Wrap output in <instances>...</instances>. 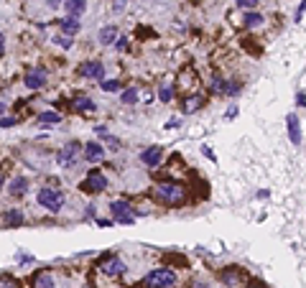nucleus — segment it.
<instances>
[{"mask_svg": "<svg viewBox=\"0 0 306 288\" xmlns=\"http://www.w3.org/2000/svg\"><path fill=\"white\" fill-rule=\"evenodd\" d=\"M79 153H84L82 143H79V140H69V143H67L59 153H56V163H59L62 168H74V166H77Z\"/></svg>", "mask_w": 306, "mask_h": 288, "instance_id": "obj_4", "label": "nucleus"}, {"mask_svg": "<svg viewBox=\"0 0 306 288\" xmlns=\"http://www.w3.org/2000/svg\"><path fill=\"white\" fill-rule=\"evenodd\" d=\"M8 191H11V196H13V199H21V196L28 191V179H26V176H16V179L11 181Z\"/></svg>", "mask_w": 306, "mask_h": 288, "instance_id": "obj_14", "label": "nucleus"}, {"mask_svg": "<svg viewBox=\"0 0 306 288\" xmlns=\"http://www.w3.org/2000/svg\"><path fill=\"white\" fill-rule=\"evenodd\" d=\"M202 107V97H189L187 102H184V112H194V110H199Z\"/></svg>", "mask_w": 306, "mask_h": 288, "instance_id": "obj_25", "label": "nucleus"}, {"mask_svg": "<svg viewBox=\"0 0 306 288\" xmlns=\"http://www.w3.org/2000/svg\"><path fill=\"white\" fill-rule=\"evenodd\" d=\"M143 285L145 288H171V285H176V273L169 268H156L145 275Z\"/></svg>", "mask_w": 306, "mask_h": 288, "instance_id": "obj_2", "label": "nucleus"}, {"mask_svg": "<svg viewBox=\"0 0 306 288\" xmlns=\"http://www.w3.org/2000/svg\"><path fill=\"white\" fill-rule=\"evenodd\" d=\"M59 28H62V34H64V36H72V39H74V34H79L82 23H79V18L67 16L64 21H59Z\"/></svg>", "mask_w": 306, "mask_h": 288, "instance_id": "obj_15", "label": "nucleus"}, {"mask_svg": "<svg viewBox=\"0 0 306 288\" xmlns=\"http://www.w3.org/2000/svg\"><path fill=\"white\" fill-rule=\"evenodd\" d=\"M171 97H174V87L171 84H161L159 87V100L161 102H171Z\"/></svg>", "mask_w": 306, "mask_h": 288, "instance_id": "obj_23", "label": "nucleus"}, {"mask_svg": "<svg viewBox=\"0 0 306 288\" xmlns=\"http://www.w3.org/2000/svg\"><path fill=\"white\" fill-rule=\"evenodd\" d=\"M64 8H67V16L79 18L87 11V0H64Z\"/></svg>", "mask_w": 306, "mask_h": 288, "instance_id": "obj_16", "label": "nucleus"}, {"mask_svg": "<svg viewBox=\"0 0 306 288\" xmlns=\"http://www.w3.org/2000/svg\"><path fill=\"white\" fill-rule=\"evenodd\" d=\"M286 128H288V140L293 146H301V128H298V118L296 115H288L286 118Z\"/></svg>", "mask_w": 306, "mask_h": 288, "instance_id": "obj_13", "label": "nucleus"}, {"mask_svg": "<svg viewBox=\"0 0 306 288\" xmlns=\"http://www.w3.org/2000/svg\"><path fill=\"white\" fill-rule=\"evenodd\" d=\"M54 285H56V280H54L51 273H36V278H34V288H54Z\"/></svg>", "mask_w": 306, "mask_h": 288, "instance_id": "obj_19", "label": "nucleus"}, {"mask_svg": "<svg viewBox=\"0 0 306 288\" xmlns=\"http://www.w3.org/2000/svg\"><path fill=\"white\" fill-rule=\"evenodd\" d=\"M74 110H77V112H95L97 105H95V100H89V97H79V100L74 102Z\"/></svg>", "mask_w": 306, "mask_h": 288, "instance_id": "obj_21", "label": "nucleus"}, {"mask_svg": "<svg viewBox=\"0 0 306 288\" xmlns=\"http://www.w3.org/2000/svg\"><path fill=\"white\" fill-rule=\"evenodd\" d=\"M135 100H138V90H135V87H130V90L123 92V102H125V105H133Z\"/></svg>", "mask_w": 306, "mask_h": 288, "instance_id": "obj_27", "label": "nucleus"}, {"mask_svg": "<svg viewBox=\"0 0 306 288\" xmlns=\"http://www.w3.org/2000/svg\"><path fill=\"white\" fill-rule=\"evenodd\" d=\"M16 123H18V120H16V118H8V115H3V120H0V125H3L6 130H8V128H16Z\"/></svg>", "mask_w": 306, "mask_h": 288, "instance_id": "obj_29", "label": "nucleus"}, {"mask_svg": "<svg viewBox=\"0 0 306 288\" xmlns=\"http://www.w3.org/2000/svg\"><path fill=\"white\" fill-rule=\"evenodd\" d=\"M296 102H298V105H303V102H306V95H303V92H298V95H296Z\"/></svg>", "mask_w": 306, "mask_h": 288, "instance_id": "obj_35", "label": "nucleus"}, {"mask_svg": "<svg viewBox=\"0 0 306 288\" xmlns=\"http://www.w3.org/2000/svg\"><path fill=\"white\" fill-rule=\"evenodd\" d=\"M46 6H49L51 11H56V8H59V6H64V3H62V0H46Z\"/></svg>", "mask_w": 306, "mask_h": 288, "instance_id": "obj_32", "label": "nucleus"}, {"mask_svg": "<svg viewBox=\"0 0 306 288\" xmlns=\"http://www.w3.org/2000/svg\"><path fill=\"white\" fill-rule=\"evenodd\" d=\"M212 92H217V95H227V79L215 77V79H212Z\"/></svg>", "mask_w": 306, "mask_h": 288, "instance_id": "obj_22", "label": "nucleus"}, {"mask_svg": "<svg viewBox=\"0 0 306 288\" xmlns=\"http://www.w3.org/2000/svg\"><path fill=\"white\" fill-rule=\"evenodd\" d=\"M36 201H39V207H44L46 212H59V209L64 207V194H62L59 189L44 186V189H39Z\"/></svg>", "mask_w": 306, "mask_h": 288, "instance_id": "obj_3", "label": "nucleus"}, {"mask_svg": "<svg viewBox=\"0 0 306 288\" xmlns=\"http://www.w3.org/2000/svg\"><path fill=\"white\" fill-rule=\"evenodd\" d=\"M156 196L164 201V204H181L184 199H187V191H184V186L181 184H174V181H164V184H159L156 189Z\"/></svg>", "mask_w": 306, "mask_h": 288, "instance_id": "obj_1", "label": "nucleus"}, {"mask_svg": "<svg viewBox=\"0 0 306 288\" xmlns=\"http://www.w3.org/2000/svg\"><path fill=\"white\" fill-rule=\"evenodd\" d=\"M166 128H169V130L179 128V118H171V120H166Z\"/></svg>", "mask_w": 306, "mask_h": 288, "instance_id": "obj_33", "label": "nucleus"}, {"mask_svg": "<svg viewBox=\"0 0 306 288\" xmlns=\"http://www.w3.org/2000/svg\"><path fill=\"white\" fill-rule=\"evenodd\" d=\"M79 74L87 77V79L105 82V64H102V62H84V64L79 67Z\"/></svg>", "mask_w": 306, "mask_h": 288, "instance_id": "obj_7", "label": "nucleus"}, {"mask_svg": "<svg viewBox=\"0 0 306 288\" xmlns=\"http://www.w3.org/2000/svg\"><path fill=\"white\" fill-rule=\"evenodd\" d=\"M112 11H115V13H123V11H125V0H115Z\"/></svg>", "mask_w": 306, "mask_h": 288, "instance_id": "obj_30", "label": "nucleus"}, {"mask_svg": "<svg viewBox=\"0 0 306 288\" xmlns=\"http://www.w3.org/2000/svg\"><path fill=\"white\" fill-rule=\"evenodd\" d=\"M100 44L102 46H112V44H117V28L110 23V26H105L102 31H100Z\"/></svg>", "mask_w": 306, "mask_h": 288, "instance_id": "obj_18", "label": "nucleus"}, {"mask_svg": "<svg viewBox=\"0 0 306 288\" xmlns=\"http://www.w3.org/2000/svg\"><path fill=\"white\" fill-rule=\"evenodd\" d=\"M192 288H209L207 283H202V280H197V283H192Z\"/></svg>", "mask_w": 306, "mask_h": 288, "instance_id": "obj_36", "label": "nucleus"}, {"mask_svg": "<svg viewBox=\"0 0 306 288\" xmlns=\"http://www.w3.org/2000/svg\"><path fill=\"white\" fill-rule=\"evenodd\" d=\"M105 189H107V176L102 171H89L87 179L82 181V191H87V194H100Z\"/></svg>", "mask_w": 306, "mask_h": 288, "instance_id": "obj_6", "label": "nucleus"}, {"mask_svg": "<svg viewBox=\"0 0 306 288\" xmlns=\"http://www.w3.org/2000/svg\"><path fill=\"white\" fill-rule=\"evenodd\" d=\"M110 217H112V222H120V224H133L135 222L133 207L128 201H123V199L110 201Z\"/></svg>", "mask_w": 306, "mask_h": 288, "instance_id": "obj_5", "label": "nucleus"}, {"mask_svg": "<svg viewBox=\"0 0 306 288\" xmlns=\"http://www.w3.org/2000/svg\"><path fill=\"white\" fill-rule=\"evenodd\" d=\"M46 79H49V72H46L44 67H34V69L26 74V79H23V82H26V87H28V90H41V87L46 84Z\"/></svg>", "mask_w": 306, "mask_h": 288, "instance_id": "obj_8", "label": "nucleus"}, {"mask_svg": "<svg viewBox=\"0 0 306 288\" xmlns=\"http://www.w3.org/2000/svg\"><path fill=\"white\" fill-rule=\"evenodd\" d=\"M23 222H26V217H23L21 209H6V212H3V227H6V229L23 227Z\"/></svg>", "mask_w": 306, "mask_h": 288, "instance_id": "obj_9", "label": "nucleus"}, {"mask_svg": "<svg viewBox=\"0 0 306 288\" xmlns=\"http://www.w3.org/2000/svg\"><path fill=\"white\" fill-rule=\"evenodd\" d=\"M100 87H102V92H120V82L117 79H105Z\"/></svg>", "mask_w": 306, "mask_h": 288, "instance_id": "obj_26", "label": "nucleus"}, {"mask_svg": "<svg viewBox=\"0 0 306 288\" xmlns=\"http://www.w3.org/2000/svg\"><path fill=\"white\" fill-rule=\"evenodd\" d=\"M242 23H245L248 28H258V26H263V23H265V18H263L260 13L248 11V13H245V18H242Z\"/></svg>", "mask_w": 306, "mask_h": 288, "instance_id": "obj_20", "label": "nucleus"}, {"mask_svg": "<svg viewBox=\"0 0 306 288\" xmlns=\"http://www.w3.org/2000/svg\"><path fill=\"white\" fill-rule=\"evenodd\" d=\"M115 46H117V51H125V49H128V39H125V36H123V39H117V44H115Z\"/></svg>", "mask_w": 306, "mask_h": 288, "instance_id": "obj_31", "label": "nucleus"}, {"mask_svg": "<svg viewBox=\"0 0 306 288\" xmlns=\"http://www.w3.org/2000/svg\"><path fill=\"white\" fill-rule=\"evenodd\" d=\"M36 123H39L41 128H54V125H59V123H62V115H59V112H54V110H46V112H41V115L36 118Z\"/></svg>", "mask_w": 306, "mask_h": 288, "instance_id": "obj_17", "label": "nucleus"}, {"mask_svg": "<svg viewBox=\"0 0 306 288\" xmlns=\"http://www.w3.org/2000/svg\"><path fill=\"white\" fill-rule=\"evenodd\" d=\"M54 44H56V46H62V49H72V46H74V39H72V36L59 34V36H54Z\"/></svg>", "mask_w": 306, "mask_h": 288, "instance_id": "obj_24", "label": "nucleus"}, {"mask_svg": "<svg viewBox=\"0 0 306 288\" xmlns=\"http://www.w3.org/2000/svg\"><path fill=\"white\" fill-rule=\"evenodd\" d=\"M102 270H105V275H110V278H120L128 268H125V263H123L120 257H115V255L110 257V255H107V260H105Z\"/></svg>", "mask_w": 306, "mask_h": 288, "instance_id": "obj_10", "label": "nucleus"}, {"mask_svg": "<svg viewBox=\"0 0 306 288\" xmlns=\"http://www.w3.org/2000/svg\"><path fill=\"white\" fill-rule=\"evenodd\" d=\"M87 217H97V209H95V204H89V207H87Z\"/></svg>", "mask_w": 306, "mask_h": 288, "instance_id": "obj_34", "label": "nucleus"}, {"mask_svg": "<svg viewBox=\"0 0 306 288\" xmlns=\"http://www.w3.org/2000/svg\"><path fill=\"white\" fill-rule=\"evenodd\" d=\"M161 156H164L161 146H150V148H145V151L140 153V161H143L145 166H159V163H161Z\"/></svg>", "mask_w": 306, "mask_h": 288, "instance_id": "obj_11", "label": "nucleus"}, {"mask_svg": "<svg viewBox=\"0 0 306 288\" xmlns=\"http://www.w3.org/2000/svg\"><path fill=\"white\" fill-rule=\"evenodd\" d=\"M84 158H87L89 163H100V161L105 158V148H102L97 140H92V143L84 146Z\"/></svg>", "mask_w": 306, "mask_h": 288, "instance_id": "obj_12", "label": "nucleus"}, {"mask_svg": "<svg viewBox=\"0 0 306 288\" xmlns=\"http://www.w3.org/2000/svg\"><path fill=\"white\" fill-rule=\"evenodd\" d=\"M235 3H237L240 8H245V11H253V8L258 6V0H235Z\"/></svg>", "mask_w": 306, "mask_h": 288, "instance_id": "obj_28", "label": "nucleus"}]
</instances>
